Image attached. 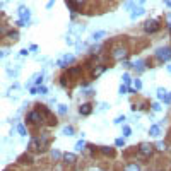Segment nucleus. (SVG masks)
<instances>
[{
    "instance_id": "nucleus-47",
    "label": "nucleus",
    "mask_w": 171,
    "mask_h": 171,
    "mask_svg": "<svg viewBox=\"0 0 171 171\" xmlns=\"http://www.w3.org/2000/svg\"><path fill=\"white\" fill-rule=\"evenodd\" d=\"M166 69H168V72L171 74V65H166Z\"/></svg>"
},
{
    "instance_id": "nucleus-11",
    "label": "nucleus",
    "mask_w": 171,
    "mask_h": 171,
    "mask_svg": "<svg viewBox=\"0 0 171 171\" xmlns=\"http://www.w3.org/2000/svg\"><path fill=\"white\" fill-rule=\"evenodd\" d=\"M106 69H108L106 65H96V67L91 70V79H92V81H94V79H98L103 72H106Z\"/></svg>"
},
{
    "instance_id": "nucleus-44",
    "label": "nucleus",
    "mask_w": 171,
    "mask_h": 171,
    "mask_svg": "<svg viewBox=\"0 0 171 171\" xmlns=\"http://www.w3.org/2000/svg\"><path fill=\"white\" fill-rule=\"evenodd\" d=\"M29 92H31V94H38V92H36V87H31Z\"/></svg>"
},
{
    "instance_id": "nucleus-24",
    "label": "nucleus",
    "mask_w": 171,
    "mask_h": 171,
    "mask_svg": "<svg viewBox=\"0 0 171 171\" xmlns=\"http://www.w3.org/2000/svg\"><path fill=\"white\" fill-rule=\"evenodd\" d=\"M166 149H168V145H166V142H158V144H156V145H154V151H159V152H164L166 151Z\"/></svg>"
},
{
    "instance_id": "nucleus-31",
    "label": "nucleus",
    "mask_w": 171,
    "mask_h": 171,
    "mask_svg": "<svg viewBox=\"0 0 171 171\" xmlns=\"http://www.w3.org/2000/svg\"><path fill=\"white\" fill-rule=\"evenodd\" d=\"M17 132H19V135H22V137H26V135H28V130L24 128V125H22V123L17 125Z\"/></svg>"
},
{
    "instance_id": "nucleus-37",
    "label": "nucleus",
    "mask_w": 171,
    "mask_h": 171,
    "mask_svg": "<svg viewBox=\"0 0 171 171\" xmlns=\"http://www.w3.org/2000/svg\"><path fill=\"white\" fill-rule=\"evenodd\" d=\"M115 145H116V147H125V139H123V137H121V139H116V140H115Z\"/></svg>"
},
{
    "instance_id": "nucleus-26",
    "label": "nucleus",
    "mask_w": 171,
    "mask_h": 171,
    "mask_svg": "<svg viewBox=\"0 0 171 171\" xmlns=\"http://www.w3.org/2000/svg\"><path fill=\"white\" fill-rule=\"evenodd\" d=\"M50 156H51V159H55V161L62 159V152H60V151H57V149H51Z\"/></svg>"
},
{
    "instance_id": "nucleus-1",
    "label": "nucleus",
    "mask_w": 171,
    "mask_h": 171,
    "mask_svg": "<svg viewBox=\"0 0 171 171\" xmlns=\"http://www.w3.org/2000/svg\"><path fill=\"white\" fill-rule=\"evenodd\" d=\"M110 57L113 60H125L127 57H128V48L123 45V43H118V45H115L110 51Z\"/></svg>"
},
{
    "instance_id": "nucleus-33",
    "label": "nucleus",
    "mask_w": 171,
    "mask_h": 171,
    "mask_svg": "<svg viewBox=\"0 0 171 171\" xmlns=\"http://www.w3.org/2000/svg\"><path fill=\"white\" fill-rule=\"evenodd\" d=\"M151 106H152V111H156V113L162 110V106H161V103H159V101H158V103H152Z\"/></svg>"
},
{
    "instance_id": "nucleus-39",
    "label": "nucleus",
    "mask_w": 171,
    "mask_h": 171,
    "mask_svg": "<svg viewBox=\"0 0 171 171\" xmlns=\"http://www.w3.org/2000/svg\"><path fill=\"white\" fill-rule=\"evenodd\" d=\"M118 92H120V94H128V87L121 84V86H120V89H118Z\"/></svg>"
},
{
    "instance_id": "nucleus-15",
    "label": "nucleus",
    "mask_w": 171,
    "mask_h": 171,
    "mask_svg": "<svg viewBox=\"0 0 171 171\" xmlns=\"http://www.w3.org/2000/svg\"><path fill=\"white\" fill-rule=\"evenodd\" d=\"M99 152L103 156H106V158H113V156H115V149H113V147H108V145H101Z\"/></svg>"
},
{
    "instance_id": "nucleus-17",
    "label": "nucleus",
    "mask_w": 171,
    "mask_h": 171,
    "mask_svg": "<svg viewBox=\"0 0 171 171\" xmlns=\"http://www.w3.org/2000/svg\"><path fill=\"white\" fill-rule=\"evenodd\" d=\"M123 171H142V168L137 162H127V164L123 166Z\"/></svg>"
},
{
    "instance_id": "nucleus-12",
    "label": "nucleus",
    "mask_w": 171,
    "mask_h": 171,
    "mask_svg": "<svg viewBox=\"0 0 171 171\" xmlns=\"http://www.w3.org/2000/svg\"><path fill=\"white\" fill-rule=\"evenodd\" d=\"M17 14L21 16V21H24L26 24L29 22V17H31V12H29V9H26L24 5H21V7H19V10H17Z\"/></svg>"
},
{
    "instance_id": "nucleus-6",
    "label": "nucleus",
    "mask_w": 171,
    "mask_h": 171,
    "mask_svg": "<svg viewBox=\"0 0 171 171\" xmlns=\"http://www.w3.org/2000/svg\"><path fill=\"white\" fill-rule=\"evenodd\" d=\"M38 111L41 113V116H43V120L48 121L50 125H57V120H53V115H51V111L45 106V104H38Z\"/></svg>"
},
{
    "instance_id": "nucleus-49",
    "label": "nucleus",
    "mask_w": 171,
    "mask_h": 171,
    "mask_svg": "<svg viewBox=\"0 0 171 171\" xmlns=\"http://www.w3.org/2000/svg\"><path fill=\"white\" fill-rule=\"evenodd\" d=\"M87 171H99V170H94V168H91V170H87Z\"/></svg>"
},
{
    "instance_id": "nucleus-35",
    "label": "nucleus",
    "mask_w": 171,
    "mask_h": 171,
    "mask_svg": "<svg viewBox=\"0 0 171 171\" xmlns=\"http://www.w3.org/2000/svg\"><path fill=\"white\" fill-rule=\"evenodd\" d=\"M133 89H135V91H140V89H142L140 79H135V81H133Z\"/></svg>"
},
{
    "instance_id": "nucleus-19",
    "label": "nucleus",
    "mask_w": 171,
    "mask_h": 171,
    "mask_svg": "<svg viewBox=\"0 0 171 171\" xmlns=\"http://www.w3.org/2000/svg\"><path fill=\"white\" fill-rule=\"evenodd\" d=\"M149 135H151V137H159V135H161V127H159V125H151Z\"/></svg>"
},
{
    "instance_id": "nucleus-29",
    "label": "nucleus",
    "mask_w": 171,
    "mask_h": 171,
    "mask_svg": "<svg viewBox=\"0 0 171 171\" xmlns=\"http://www.w3.org/2000/svg\"><path fill=\"white\" fill-rule=\"evenodd\" d=\"M121 133H123V139H125V137H130V135H132V128L128 127V125H123V130H121Z\"/></svg>"
},
{
    "instance_id": "nucleus-28",
    "label": "nucleus",
    "mask_w": 171,
    "mask_h": 171,
    "mask_svg": "<svg viewBox=\"0 0 171 171\" xmlns=\"http://www.w3.org/2000/svg\"><path fill=\"white\" fill-rule=\"evenodd\" d=\"M166 96H168V91L162 89V87H159V89H158V98H159V101H164Z\"/></svg>"
},
{
    "instance_id": "nucleus-40",
    "label": "nucleus",
    "mask_w": 171,
    "mask_h": 171,
    "mask_svg": "<svg viewBox=\"0 0 171 171\" xmlns=\"http://www.w3.org/2000/svg\"><path fill=\"white\" fill-rule=\"evenodd\" d=\"M113 121H115L116 125H120V123H123V121H125V116H123V115H120V116H116Z\"/></svg>"
},
{
    "instance_id": "nucleus-38",
    "label": "nucleus",
    "mask_w": 171,
    "mask_h": 171,
    "mask_svg": "<svg viewBox=\"0 0 171 171\" xmlns=\"http://www.w3.org/2000/svg\"><path fill=\"white\" fill-rule=\"evenodd\" d=\"M36 92H40V94H46L48 89H46V86H38V87H36Z\"/></svg>"
},
{
    "instance_id": "nucleus-7",
    "label": "nucleus",
    "mask_w": 171,
    "mask_h": 171,
    "mask_svg": "<svg viewBox=\"0 0 171 171\" xmlns=\"http://www.w3.org/2000/svg\"><path fill=\"white\" fill-rule=\"evenodd\" d=\"M75 62V57L70 55V53H67V55H63L60 60H57V65L60 67V69H67V67H70V63Z\"/></svg>"
},
{
    "instance_id": "nucleus-10",
    "label": "nucleus",
    "mask_w": 171,
    "mask_h": 171,
    "mask_svg": "<svg viewBox=\"0 0 171 171\" xmlns=\"http://www.w3.org/2000/svg\"><path fill=\"white\" fill-rule=\"evenodd\" d=\"M79 113H81L82 116H89L91 113H92V103H82L81 106H79Z\"/></svg>"
},
{
    "instance_id": "nucleus-41",
    "label": "nucleus",
    "mask_w": 171,
    "mask_h": 171,
    "mask_svg": "<svg viewBox=\"0 0 171 171\" xmlns=\"http://www.w3.org/2000/svg\"><path fill=\"white\" fill-rule=\"evenodd\" d=\"M133 7H135V4H133V2H128V4H127V9H133Z\"/></svg>"
},
{
    "instance_id": "nucleus-3",
    "label": "nucleus",
    "mask_w": 171,
    "mask_h": 171,
    "mask_svg": "<svg viewBox=\"0 0 171 171\" xmlns=\"http://www.w3.org/2000/svg\"><path fill=\"white\" fill-rule=\"evenodd\" d=\"M154 57H156V60L164 63V62H170L171 60V46H161V48H158L156 53H154Z\"/></svg>"
},
{
    "instance_id": "nucleus-43",
    "label": "nucleus",
    "mask_w": 171,
    "mask_h": 171,
    "mask_svg": "<svg viewBox=\"0 0 171 171\" xmlns=\"http://www.w3.org/2000/svg\"><path fill=\"white\" fill-rule=\"evenodd\" d=\"M128 94H137V91L133 89V87H128Z\"/></svg>"
},
{
    "instance_id": "nucleus-14",
    "label": "nucleus",
    "mask_w": 171,
    "mask_h": 171,
    "mask_svg": "<svg viewBox=\"0 0 171 171\" xmlns=\"http://www.w3.org/2000/svg\"><path fill=\"white\" fill-rule=\"evenodd\" d=\"M81 74H82V67H70V69H69V72H67L69 79H77Z\"/></svg>"
},
{
    "instance_id": "nucleus-4",
    "label": "nucleus",
    "mask_w": 171,
    "mask_h": 171,
    "mask_svg": "<svg viewBox=\"0 0 171 171\" xmlns=\"http://www.w3.org/2000/svg\"><path fill=\"white\" fill-rule=\"evenodd\" d=\"M144 33H147V34H154V33H158V31L161 29V21L159 19H149L144 22Z\"/></svg>"
},
{
    "instance_id": "nucleus-34",
    "label": "nucleus",
    "mask_w": 171,
    "mask_h": 171,
    "mask_svg": "<svg viewBox=\"0 0 171 171\" xmlns=\"http://www.w3.org/2000/svg\"><path fill=\"white\" fill-rule=\"evenodd\" d=\"M135 106H137V110H145V108L149 106V103H147V101H142V103H137Z\"/></svg>"
},
{
    "instance_id": "nucleus-21",
    "label": "nucleus",
    "mask_w": 171,
    "mask_h": 171,
    "mask_svg": "<svg viewBox=\"0 0 171 171\" xmlns=\"http://www.w3.org/2000/svg\"><path fill=\"white\" fill-rule=\"evenodd\" d=\"M58 82H60L62 87H69V86H70V79H69V75H67V74H63Z\"/></svg>"
},
{
    "instance_id": "nucleus-9",
    "label": "nucleus",
    "mask_w": 171,
    "mask_h": 171,
    "mask_svg": "<svg viewBox=\"0 0 171 171\" xmlns=\"http://www.w3.org/2000/svg\"><path fill=\"white\" fill-rule=\"evenodd\" d=\"M62 161H63V164H67V166H75L77 156L74 152H65V154H62Z\"/></svg>"
},
{
    "instance_id": "nucleus-23",
    "label": "nucleus",
    "mask_w": 171,
    "mask_h": 171,
    "mask_svg": "<svg viewBox=\"0 0 171 171\" xmlns=\"http://www.w3.org/2000/svg\"><path fill=\"white\" fill-rule=\"evenodd\" d=\"M86 149H87V144H86L84 140H79L77 144H75V151L77 152H84Z\"/></svg>"
},
{
    "instance_id": "nucleus-5",
    "label": "nucleus",
    "mask_w": 171,
    "mask_h": 171,
    "mask_svg": "<svg viewBox=\"0 0 171 171\" xmlns=\"http://www.w3.org/2000/svg\"><path fill=\"white\" fill-rule=\"evenodd\" d=\"M137 152L140 154L142 158H151L152 154H154V145L149 144V142H142V144H139V147H137Z\"/></svg>"
},
{
    "instance_id": "nucleus-18",
    "label": "nucleus",
    "mask_w": 171,
    "mask_h": 171,
    "mask_svg": "<svg viewBox=\"0 0 171 171\" xmlns=\"http://www.w3.org/2000/svg\"><path fill=\"white\" fill-rule=\"evenodd\" d=\"M17 161H19L21 164H31V162H33V156L26 152V154H22V156H19V159H17Z\"/></svg>"
},
{
    "instance_id": "nucleus-42",
    "label": "nucleus",
    "mask_w": 171,
    "mask_h": 171,
    "mask_svg": "<svg viewBox=\"0 0 171 171\" xmlns=\"http://www.w3.org/2000/svg\"><path fill=\"white\" fill-rule=\"evenodd\" d=\"M84 94H86V96H92V94H94V91H92V89H89V91H86Z\"/></svg>"
},
{
    "instance_id": "nucleus-32",
    "label": "nucleus",
    "mask_w": 171,
    "mask_h": 171,
    "mask_svg": "<svg viewBox=\"0 0 171 171\" xmlns=\"http://www.w3.org/2000/svg\"><path fill=\"white\" fill-rule=\"evenodd\" d=\"M41 82H43V74H36V75H34V84H36V87L41 86Z\"/></svg>"
},
{
    "instance_id": "nucleus-46",
    "label": "nucleus",
    "mask_w": 171,
    "mask_h": 171,
    "mask_svg": "<svg viewBox=\"0 0 171 171\" xmlns=\"http://www.w3.org/2000/svg\"><path fill=\"white\" fill-rule=\"evenodd\" d=\"M164 4H166V7H170L171 9V2H164Z\"/></svg>"
},
{
    "instance_id": "nucleus-13",
    "label": "nucleus",
    "mask_w": 171,
    "mask_h": 171,
    "mask_svg": "<svg viewBox=\"0 0 171 171\" xmlns=\"http://www.w3.org/2000/svg\"><path fill=\"white\" fill-rule=\"evenodd\" d=\"M132 69L137 72V74H142V72L147 69V67H145V60H137L135 63H132Z\"/></svg>"
},
{
    "instance_id": "nucleus-25",
    "label": "nucleus",
    "mask_w": 171,
    "mask_h": 171,
    "mask_svg": "<svg viewBox=\"0 0 171 171\" xmlns=\"http://www.w3.org/2000/svg\"><path fill=\"white\" fill-rule=\"evenodd\" d=\"M104 36H106V31H98V33H94V34H92V40L99 41V40H103Z\"/></svg>"
},
{
    "instance_id": "nucleus-22",
    "label": "nucleus",
    "mask_w": 171,
    "mask_h": 171,
    "mask_svg": "<svg viewBox=\"0 0 171 171\" xmlns=\"http://www.w3.org/2000/svg\"><path fill=\"white\" fill-rule=\"evenodd\" d=\"M29 151H40V144H38V139L34 137V139H31L29 142V147H28Z\"/></svg>"
},
{
    "instance_id": "nucleus-30",
    "label": "nucleus",
    "mask_w": 171,
    "mask_h": 171,
    "mask_svg": "<svg viewBox=\"0 0 171 171\" xmlns=\"http://www.w3.org/2000/svg\"><path fill=\"white\" fill-rule=\"evenodd\" d=\"M74 133H75V130H74V127H70V125L63 127V135H74Z\"/></svg>"
},
{
    "instance_id": "nucleus-16",
    "label": "nucleus",
    "mask_w": 171,
    "mask_h": 171,
    "mask_svg": "<svg viewBox=\"0 0 171 171\" xmlns=\"http://www.w3.org/2000/svg\"><path fill=\"white\" fill-rule=\"evenodd\" d=\"M144 14H145V9H144L142 5H139V7H135V9L132 10L130 17H132V19H137V17H140V16H144Z\"/></svg>"
},
{
    "instance_id": "nucleus-27",
    "label": "nucleus",
    "mask_w": 171,
    "mask_h": 171,
    "mask_svg": "<svg viewBox=\"0 0 171 171\" xmlns=\"http://www.w3.org/2000/svg\"><path fill=\"white\" fill-rule=\"evenodd\" d=\"M121 81H123V86H127V87H128V86H130V74H128V72H125V74H123V75H121Z\"/></svg>"
},
{
    "instance_id": "nucleus-48",
    "label": "nucleus",
    "mask_w": 171,
    "mask_h": 171,
    "mask_svg": "<svg viewBox=\"0 0 171 171\" xmlns=\"http://www.w3.org/2000/svg\"><path fill=\"white\" fill-rule=\"evenodd\" d=\"M5 55V51H0V57H4Z\"/></svg>"
},
{
    "instance_id": "nucleus-45",
    "label": "nucleus",
    "mask_w": 171,
    "mask_h": 171,
    "mask_svg": "<svg viewBox=\"0 0 171 171\" xmlns=\"http://www.w3.org/2000/svg\"><path fill=\"white\" fill-rule=\"evenodd\" d=\"M168 31H170V34H171V21H168Z\"/></svg>"
},
{
    "instance_id": "nucleus-20",
    "label": "nucleus",
    "mask_w": 171,
    "mask_h": 171,
    "mask_svg": "<svg viewBox=\"0 0 171 171\" xmlns=\"http://www.w3.org/2000/svg\"><path fill=\"white\" fill-rule=\"evenodd\" d=\"M5 38H9L10 41H17L19 40V31L12 29V31H7V34H5Z\"/></svg>"
},
{
    "instance_id": "nucleus-50",
    "label": "nucleus",
    "mask_w": 171,
    "mask_h": 171,
    "mask_svg": "<svg viewBox=\"0 0 171 171\" xmlns=\"http://www.w3.org/2000/svg\"><path fill=\"white\" fill-rule=\"evenodd\" d=\"M4 171H10V170H4Z\"/></svg>"
},
{
    "instance_id": "nucleus-2",
    "label": "nucleus",
    "mask_w": 171,
    "mask_h": 171,
    "mask_svg": "<svg viewBox=\"0 0 171 171\" xmlns=\"http://www.w3.org/2000/svg\"><path fill=\"white\" fill-rule=\"evenodd\" d=\"M26 121H28V125H31V127H41L45 123V120H43V116H41V113L38 110L29 111L26 115Z\"/></svg>"
},
{
    "instance_id": "nucleus-8",
    "label": "nucleus",
    "mask_w": 171,
    "mask_h": 171,
    "mask_svg": "<svg viewBox=\"0 0 171 171\" xmlns=\"http://www.w3.org/2000/svg\"><path fill=\"white\" fill-rule=\"evenodd\" d=\"M36 139H38V144H40V152L45 151V149L48 147V144H50V135H48V132H41V135H38Z\"/></svg>"
},
{
    "instance_id": "nucleus-36",
    "label": "nucleus",
    "mask_w": 171,
    "mask_h": 171,
    "mask_svg": "<svg viewBox=\"0 0 171 171\" xmlns=\"http://www.w3.org/2000/svg\"><path fill=\"white\" fill-rule=\"evenodd\" d=\"M67 111H69V108L65 104H58V113L60 115H67Z\"/></svg>"
}]
</instances>
